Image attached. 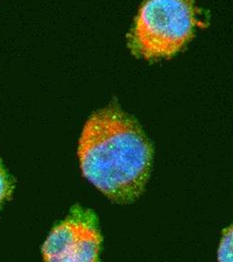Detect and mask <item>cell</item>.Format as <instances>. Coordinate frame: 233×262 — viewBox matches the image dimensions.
<instances>
[{"label": "cell", "instance_id": "7a4b0ae2", "mask_svg": "<svg viewBox=\"0 0 233 262\" xmlns=\"http://www.w3.org/2000/svg\"><path fill=\"white\" fill-rule=\"evenodd\" d=\"M198 13L193 0H145L129 34L132 52L146 60L172 57L202 25Z\"/></svg>", "mask_w": 233, "mask_h": 262}, {"label": "cell", "instance_id": "3957f363", "mask_svg": "<svg viewBox=\"0 0 233 262\" xmlns=\"http://www.w3.org/2000/svg\"><path fill=\"white\" fill-rule=\"evenodd\" d=\"M91 210L74 206L50 232L42 246L45 261L94 262L99 258L101 236Z\"/></svg>", "mask_w": 233, "mask_h": 262}, {"label": "cell", "instance_id": "277c9868", "mask_svg": "<svg viewBox=\"0 0 233 262\" xmlns=\"http://www.w3.org/2000/svg\"><path fill=\"white\" fill-rule=\"evenodd\" d=\"M217 258L221 262H233V223L223 231L218 247Z\"/></svg>", "mask_w": 233, "mask_h": 262}, {"label": "cell", "instance_id": "6da1fadb", "mask_svg": "<svg viewBox=\"0 0 233 262\" xmlns=\"http://www.w3.org/2000/svg\"><path fill=\"white\" fill-rule=\"evenodd\" d=\"M77 155L85 178L110 200L129 204L144 192L152 145L137 121L117 106L100 109L88 119Z\"/></svg>", "mask_w": 233, "mask_h": 262}, {"label": "cell", "instance_id": "5b68a950", "mask_svg": "<svg viewBox=\"0 0 233 262\" xmlns=\"http://www.w3.org/2000/svg\"><path fill=\"white\" fill-rule=\"evenodd\" d=\"M11 189L12 186L9 177L7 176L3 165L0 163V207L3 204V202L10 196Z\"/></svg>", "mask_w": 233, "mask_h": 262}]
</instances>
